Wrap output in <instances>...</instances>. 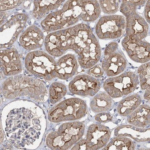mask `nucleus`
<instances>
[{"label":"nucleus","mask_w":150,"mask_h":150,"mask_svg":"<svg viewBox=\"0 0 150 150\" xmlns=\"http://www.w3.org/2000/svg\"><path fill=\"white\" fill-rule=\"evenodd\" d=\"M71 149L72 150H88L86 139L79 140Z\"/></svg>","instance_id":"nucleus-32"},{"label":"nucleus","mask_w":150,"mask_h":150,"mask_svg":"<svg viewBox=\"0 0 150 150\" xmlns=\"http://www.w3.org/2000/svg\"><path fill=\"white\" fill-rule=\"evenodd\" d=\"M149 129H140L131 125H122L118 127L115 131V135L118 137H130L137 142H144L149 140L150 138L145 137V133Z\"/></svg>","instance_id":"nucleus-18"},{"label":"nucleus","mask_w":150,"mask_h":150,"mask_svg":"<svg viewBox=\"0 0 150 150\" xmlns=\"http://www.w3.org/2000/svg\"><path fill=\"white\" fill-rule=\"evenodd\" d=\"M44 42V35L41 30L36 25H32L25 30L20 38L22 46L28 51L41 48Z\"/></svg>","instance_id":"nucleus-15"},{"label":"nucleus","mask_w":150,"mask_h":150,"mask_svg":"<svg viewBox=\"0 0 150 150\" xmlns=\"http://www.w3.org/2000/svg\"><path fill=\"white\" fill-rule=\"evenodd\" d=\"M4 139V133H3V131L2 129H1V144L2 142H3Z\"/></svg>","instance_id":"nucleus-35"},{"label":"nucleus","mask_w":150,"mask_h":150,"mask_svg":"<svg viewBox=\"0 0 150 150\" xmlns=\"http://www.w3.org/2000/svg\"><path fill=\"white\" fill-rule=\"evenodd\" d=\"M126 18L123 16H105L100 18L95 27L99 39H113L123 36L126 31Z\"/></svg>","instance_id":"nucleus-8"},{"label":"nucleus","mask_w":150,"mask_h":150,"mask_svg":"<svg viewBox=\"0 0 150 150\" xmlns=\"http://www.w3.org/2000/svg\"><path fill=\"white\" fill-rule=\"evenodd\" d=\"M86 104L84 100L73 98L59 103L49 110L48 118L53 123L79 120L85 116Z\"/></svg>","instance_id":"nucleus-6"},{"label":"nucleus","mask_w":150,"mask_h":150,"mask_svg":"<svg viewBox=\"0 0 150 150\" xmlns=\"http://www.w3.org/2000/svg\"><path fill=\"white\" fill-rule=\"evenodd\" d=\"M67 50L78 55V62L83 69L95 66L101 58V48L91 28L81 23L64 29Z\"/></svg>","instance_id":"nucleus-1"},{"label":"nucleus","mask_w":150,"mask_h":150,"mask_svg":"<svg viewBox=\"0 0 150 150\" xmlns=\"http://www.w3.org/2000/svg\"><path fill=\"white\" fill-rule=\"evenodd\" d=\"M128 123L132 126L143 128L149 126L150 108L149 105H140L128 116Z\"/></svg>","instance_id":"nucleus-17"},{"label":"nucleus","mask_w":150,"mask_h":150,"mask_svg":"<svg viewBox=\"0 0 150 150\" xmlns=\"http://www.w3.org/2000/svg\"><path fill=\"white\" fill-rule=\"evenodd\" d=\"M150 90H148L145 91V93L144 95V98L146 100L149 101V103H150Z\"/></svg>","instance_id":"nucleus-34"},{"label":"nucleus","mask_w":150,"mask_h":150,"mask_svg":"<svg viewBox=\"0 0 150 150\" xmlns=\"http://www.w3.org/2000/svg\"><path fill=\"white\" fill-rule=\"evenodd\" d=\"M23 1H1V11L8 10L19 6L23 2Z\"/></svg>","instance_id":"nucleus-28"},{"label":"nucleus","mask_w":150,"mask_h":150,"mask_svg":"<svg viewBox=\"0 0 150 150\" xmlns=\"http://www.w3.org/2000/svg\"><path fill=\"white\" fill-rule=\"evenodd\" d=\"M25 65L27 71L37 77L47 81L56 77V62L44 51L38 50L28 53Z\"/></svg>","instance_id":"nucleus-5"},{"label":"nucleus","mask_w":150,"mask_h":150,"mask_svg":"<svg viewBox=\"0 0 150 150\" xmlns=\"http://www.w3.org/2000/svg\"><path fill=\"white\" fill-rule=\"evenodd\" d=\"M85 128L83 123L78 121L63 123L58 131L48 134L46 144L51 150L69 149L83 136Z\"/></svg>","instance_id":"nucleus-4"},{"label":"nucleus","mask_w":150,"mask_h":150,"mask_svg":"<svg viewBox=\"0 0 150 150\" xmlns=\"http://www.w3.org/2000/svg\"><path fill=\"white\" fill-rule=\"evenodd\" d=\"M101 84L96 78L87 75L76 76L70 82L69 90L71 93L81 96H93L100 89Z\"/></svg>","instance_id":"nucleus-9"},{"label":"nucleus","mask_w":150,"mask_h":150,"mask_svg":"<svg viewBox=\"0 0 150 150\" xmlns=\"http://www.w3.org/2000/svg\"><path fill=\"white\" fill-rule=\"evenodd\" d=\"M81 13V0L68 1L61 9L49 14L40 25L48 32L66 29L80 20Z\"/></svg>","instance_id":"nucleus-3"},{"label":"nucleus","mask_w":150,"mask_h":150,"mask_svg":"<svg viewBox=\"0 0 150 150\" xmlns=\"http://www.w3.org/2000/svg\"><path fill=\"white\" fill-rule=\"evenodd\" d=\"M112 119V117L110 114L105 112L98 113L95 117V119L100 123H105L111 121Z\"/></svg>","instance_id":"nucleus-30"},{"label":"nucleus","mask_w":150,"mask_h":150,"mask_svg":"<svg viewBox=\"0 0 150 150\" xmlns=\"http://www.w3.org/2000/svg\"><path fill=\"white\" fill-rule=\"evenodd\" d=\"M127 66L126 58L120 52H115L106 56L102 63L104 72L109 77L120 74L125 71Z\"/></svg>","instance_id":"nucleus-14"},{"label":"nucleus","mask_w":150,"mask_h":150,"mask_svg":"<svg viewBox=\"0 0 150 150\" xmlns=\"http://www.w3.org/2000/svg\"><path fill=\"white\" fill-rule=\"evenodd\" d=\"M139 83L138 77L135 73L126 71L108 78L105 81L103 87L112 98H118L132 93Z\"/></svg>","instance_id":"nucleus-7"},{"label":"nucleus","mask_w":150,"mask_h":150,"mask_svg":"<svg viewBox=\"0 0 150 150\" xmlns=\"http://www.w3.org/2000/svg\"><path fill=\"white\" fill-rule=\"evenodd\" d=\"M98 1L96 0H81V17L83 21L92 22L98 18L101 10Z\"/></svg>","instance_id":"nucleus-20"},{"label":"nucleus","mask_w":150,"mask_h":150,"mask_svg":"<svg viewBox=\"0 0 150 150\" xmlns=\"http://www.w3.org/2000/svg\"><path fill=\"white\" fill-rule=\"evenodd\" d=\"M1 69L6 76H13L21 73L22 64L18 52L15 48L1 50Z\"/></svg>","instance_id":"nucleus-13"},{"label":"nucleus","mask_w":150,"mask_h":150,"mask_svg":"<svg viewBox=\"0 0 150 150\" xmlns=\"http://www.w3.org/2000/svg\"><path fill=\"white\" fill-rule=\"evenodd\" d=\"M4 96L14 99L25 96L39 102H44L48 98L46 86L35 78L23 75H16L8 78L2 85Z\"/></svg>","instance_id":"nucleus-2"},{"label":"nucleus","mask_w":150,"mask_h":150,"mask_svg":"<svg viewBox=\"0 0 150 150\" xmlns=\"http://www.w3.org/2000/svg\"><path fill=\"white\" fill-rule=\"evenodd\" d=\"M87 73L89 76L93 77L99 78L103 76L104 71L101 65H96L89 69Z\"/></svg>","instance_id":"nucleus-29"},{"label":"nucleus","mask_w":150,"mask_h":150,"mask_svg":"<svg viewBox=\"0 0 150 150\" xmlns=\"http://www.w3.org/2000/svg\"><path fill=\"white\" fill-rule=\"evenodd\" d=\"M145 7L144 16L147 22L150 23V2L149 0L147 1Z\"/></svg>","instance_id":"nucleus-33"},{"label":"nucleus","mask_w":150,"mask_h":150,"mask_svg":"<svg viewBox=\"0 0 150 150\" xmlns=\"http://www.w3.org/2000/svg\"><path fill=\"white\" fill-rule=\"evenodd\" d=\"M146 1L142 0H123L120 7V11L125 16L131 13L137 11L138 8L143 6Z\"/></svg>","instance_id":"nucleus-26"},{"label":"nucleus","mask_w":150,"mask_h":150,"mask_svg":"<svg viewBox=\"0 0 150 150\" xmlns=\"http://www.w3.org/2000/svg\"><path fill=\"white\" fill-rule=\"evenodd\" d=\"M126 18V35L137 40H143L147 36L149 30V24L137 11L131 13Z\"/></svg>","instance_id":"nucleus-12"},{"label":"nucleus","mask_w":150,"mask_h":150,"mask_svg":"<svg viewBox=\"0 0 150 150\" xmlns=\"http://www.w3.org/2000/svg\"><path fill=\"white\" fill-rule=\"evenodd\" d=\"M118 45L116 42H111L109 43L105 48L104 51V55L105 56H108L110 54L114 53L118 49Z\"/></svg>","instance_id":"nucleus-31"},{"label":"nucleus","mask_w":150,"mask_h":150,"mask_svg":"<svg viewBox=\"0 0 150 150\" xmlns=\"http://www.w3.org/2000/svg\"><path fill=\"white\" fill-rule=\"evenodd\" d=\"M120 3V1L118 0L99 1L100 6L101 10L104 13L108 15L113 14L118 11Z\"/></svg>","instance_id":"nucleus-27"},{"label":"nucleus","mask_w":150,"mask_h":150,"mask_svg":"<svg viewBox=\"0 0 150 150\" xmlns=\"http://www.w3.org/2000/svg\"><path fill=\"white\" fill-rule=\"evenodd\" d=\"M65 1L48 0L34 1V8L32 16L34 18L40 19L51 11L58 8Z\"/></svg>","instance_id":"nucleus-21"},{"label":"nucleus","mask_w":150,"mask_h":150,"mask_svg":"<svg viewBox=\"0 0 150 150\" xmlns=\"http://www.w3.org/2000/svg\"><path fill=\"white\" fill-rule=\"evenodd\" d=\"M141 89L143 91L150 90V63L147 62L137 70Z\"/></svg>","instance_id":"nucleus-25"},{"label":"nucleus","mask_w":150,"mask_h":150,"mask_svg":"<svg viewBox=\"0 0 150 150\" xmlns=\"http://www.w3.org/2000/svg\"><path fill=\"white\" fill-rule=\"evenodd\" d=\"M142 97L139 94H134L122 100L117 106L118 113L126 117L134 112L142 103Z\"/></svg>","instance_id":"nucleus-19"},{"label":"nucleus","mask_w":150,"mask_h":150,"mask_svg":"<svg viewBox=\"0 0 150 150\" xmlns=\"http://www.w3.org/2000/svg\"><path fill=\"white\" fill-rule=\"evenodd\" d=\"M121 43L128 56L134 62L145 64L150 61L149 43L145 40L132 39L126 35Z\"/></svg>","instance_id":"nucleus-10"},{"label":"nucleus","mask_w":150,"mask_h":150,"mask_svg":"<svg viewBox=\"0 0 150 150\" xmlns=\"http://www.w3.org/2000/svg\"><path fill=\"white\" fill-rule=\"evenodd\" d=\"M112 105V98L107 93H100L95 96L90 103L91 110L95 113L106 112Z\"/></svg>","instance_id":"nucleus-22"},{"label":"nucleus","mask_w":150,"mask_h":150,"mask_svg":"<svg viewBox=\"0 0 150 150\" xmlns=\"http://www.w3.org/2000/svg\"><path fill=\"white\" fill-rule=\"evenodd\" d=\"M78 64L76 57L72 54L63 56L56 62V77L68 80L77 72Z\"/></svg>","instance_id":"nucleus-16"},{"label":"nucleus","mask_w":150,"mask_h":150,"mask_svg":"<svg viewBox=\"0 0 150 150\" xmlns=\"http://www.w3.org/2000/svg\"><path fill=\"white\" fill-rule=\"evenodd\" d=\"M67 92V87L64 84L60 82L53 83L49 89L50 102L52 104L57 103L65 96Z\"/></svg>","instance_id":"nucleus-24"},{"label":"nucleus","mask_w":150,"mask_h":150,"mask_svg":"<svg viewBox=\"0 0 150 150\" xmlns=\"http://www.w3.org/2000/svg\"><path fill=\"white\" fill-rule=\"evenodd\" d=\"M111 137V131L108 127L100 124H93L89 127L86 137L88 150H96L107 144Z\"/></svg>","instance_id":"nucleus-11"},{"label":"nucleus","mask_w":150,"mask_h":150,"mask_svg":"<svg viewBox=\"0 0 150 150\" xmlns=\"http://www.w3.org/2000/svg\"><path fill=\"white\" fill-rule=\"evenodd\" d=\"M136 146L131 139L126 137H117L103 148V150H134Z\"/></svg>","instance_id":"nucleus-23"}]
</instances>
